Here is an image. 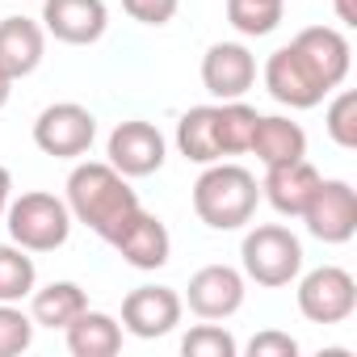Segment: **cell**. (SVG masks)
<instances>
[{"label": "cell", "instance_id": "6da1fadb", "mask_svg": "<svg viewBox=\"0 0 357 357\" xmlns=\"http://www.w3.org/2000/svg\"><path fill=\"white\" fill-rule=\"evenodd\" d=\"M68 211L72 223H84L105 244L118 236V227L139 211V194L130 190V176H122L109 160H84L68 172Z\"/></svg>", "mask_w": 357, "mask_h": 357}, {"label": "cell", "instance_id": "7a4b0ae2", "mask_svg": "<svg viewBox=\"0 0 357 357\" xmlns=\"http://www.w3.org/2000/svg\"><path fill=\"white\" fill-rule=\"evenodd\" d=\"M261 202V185L244 164H202V176L194 181V215L211 231H240L252 223Z\"/></svg>", "mask_w": 357, "mask_h": 357}, {"label": "cell", "instance_id": "3957f363", "mask_svg": "<svg viewBox=\"0 0 357 357\" xmlns=\"http://www.w3.org/2000/svg\"><path fill=\"white\" fill-rule=\"evenodd\" d=\"M5 223H9L13 244H22L26 252H55L72 236V211H68V202L55 198V194H43V190L9 198Z\"/></svg>", "mask_w": 357, "mask_h": 357}, {"label": "cell", "instance_id": "277c9868", "mask_svg": "<svg viewBox=\"0 0 357 357\" xmlns=\"http://www.w3.org/2000/svg\"><path fill=\"white\" fill-rule=\"evenodd\" d=\"M240 265H244V278L257 282V286H290L298 273H303V244L290 227L282 223H261L244 236L240 244Z\"/></svg>", "mask_w": 357, "mask_h": 357}, {"label": "cell", "instance_id": "5b68a950", "mask_svg": "<svg viewBox=\"0 0 357 357\" xmlns=\"http://www.w3.org/2000/svg\"><path fill=\"white\" fill-rule=\"evenodd\" d=\"M298 311L311 324H344L357 311V282L340 265H319L298 278Z\"/></svg>", "mask_w": 357, "mask_h": 357}, {"label": "cell", "instance_id": "8992f818", "mask_svg": "<svg viewBox=\"0 0 357 357\" xmlns=\"http://www.w3.org/2000/svg\"><path fill=\"white\" fill-rule=\"evenodd\" d=\"M97 139V118L76 105V101H55L34 118V143L38 151L55 155V160H76L93 147Z\"/></svg>", "mask_w": 357, "mask_h": 357}, {"label": "cell", "instance_id": "52a82bcc", "mask_svg": "<svg viewBox=\"0 0 357 357\" xmlns=\"http://www.w3.org/2000/svg\"><path fill=\"white\" fill-rule=\"evenodd\" d=\"M298 219L319 244H349L357 231V190L349 181H319Z\"/></svg>", "mask_w": 357, "mask_h": 357}, {"label": "cell", "instance_id": "ba28073f", "mask_svg": "<svg viewBox=\"0 0 357 357\" xmlns=\"http://www.w3.org/2000/svg\"><path fill=\"white\" fill-rule=\"evenodd\" d=\"M185 298L172 286H139L122 298V332L139 336V340H160L181 324Z\"/></svg>", "mask_w": 357, "mask_h": 357}, {"label": "cell", "instance_id": "9c48e42d", "mask_svg": "<svg viewBox=\"0 0 357 357\" xmlns=\"http://www.w3.org/2000/svg\"><path fill=\"white\" fill-rule=\"evenodd\" d=\"M105 155H109V164H114L122 176H151V172L164 168L168 143H164V135H160L151 122L130 118V122H118V126L109 130Z\"/></svg>", "mask_w": 357, "mask_h": 357}, {"label": "cell", "instance_id": "30bf717a", "mask_svg": "<svg viewBox=\"0 0 357 357\" xmlns=\"http://www.w3.org/2000/svg\"><path fill=\"white\" fill-rule=\"evenodd\" d=\"M265 89H269V97L278 105H290V109H315L328 97L319 76L307 68V59L294 47H278L265 59Z\"/></svg>", "mask_w": 357, "mask_h": 357}, {"label": "cell", "instance_id": "8fae6325", "mask_svg": "<svg viewBox=\"0 0 357 357\" xmlns=\"http://www.w3.org/2000/svg\"><path fill=\"white\" fill-rule=\"evenodd\" d=\"M109 26L105 0H43V30L68 47H93Z\"/></svg>", "mask_w": 357, "mask_h": 357}, {"label": "cell", "instance_id": "7c38bea8", "mask_svg": "<svg viewBox=\"0 0 357 357\" xmlns=\"http://www.w3.org/2000/svg\"><path fill=\"white\" fill-rule=\"evenodd\" d=\"M185 303L198 319H231L244 307V273L231 265H206L190 278Z\"/></svg>", "mask_w": 357, "mask_h": 357}, {"label": "cell", "instance_id": "4fadbf2b", "mask_svg": "<svg viewBox=\"0 0 357 357\" xmlns=\"http://www.w3.org/2000/svg\"><path fill=\"white\" fill-rule=\"evenodd\" d=\"M202 84L219 101H240L257 84V59L244 43H215L202 55Z\"/></svg>", "mask_w": 357, "mask_h": 357}, {"label": "cell", "instance_id": "5bb4252c", "mask_svg": "<svg viewBox=\"0 0 357 357\" xmlns=\"http://www.w3.org/2000/svg\"><path fill=\"white\" fill-rule=\"evenodd\" d=\"M290 47L307 59V68L319 76V84L328 93L344 84V76L353 68V47H349V38L340 30H332V26H307V30L294 34Z\"/></svg>", "mask_w": 357, "mask_h": 357}, {"label": "cell", "instance_id": "9a60e30c", "mask_svg": "<svg viewBox=\"0 0 357 357\" xmlns=\"http://www.w3.org/2000/svg\"><path fill=\"white\" fill-rule=\"evenodd\" d=\"M319 168L303 155V160H286V164H269L265 168V181H261V198L278 211V215H290L298 219L311 202V194L319 190Z\"/></svg>", "mask_w": 357, "mask_h": 357}, {"label": "cell", "instance_id": "2e32d148", "mask_svg": "<svg viewBox=\"0 0 357 357\" xmlns=\"http://www.w3.org/2000/svg\"><path fill=\"white\" fill-rule=\"evenodd\" d=\"M109 244L118 248V257H122L130 269H160V265H168V257H172L168 227H164L155 215H147L143 206L118 227V236H114Z\"/></svg>", "mask_w": 357, "mask_h": 357}, {"label": "cell", "instance_id": "e0dca14e", "mask_svg": "<svg viewBox=\"0 0 357 357\" xmlns=\"http://www.w3.org/2000/svg\"><path fill=\"white\" fill-rule=\"evenodd\" d=\"M47 51V30L30 17H5L0 22V72L9 80L30 76L43 63Z\"/></svg>", "mask_w": 357, "mask_h": 357}, {"label": "cell", "instance_id": "ac0fdd59", "mask_svg": "<svg viewBox=\"0 0 357 357\" xmlns=\"http://www.w3.org/2000/svg\"><path fill=\"white\" fill-rule=\"evenodd\" d=\"M248 151L269 168V164H286V160H303L307 155V130L282 114H261L257 118V130H252V143Z\"/></svg>", "mask_w": 357, "mask_h": 357}, {"label": "cell", "instance_id": "d6986e66", "mask_svg": "<svg viewBox=\"0 0 357 357\" xmlns=\"http://www.w3.org/2000/svg\"><path fill=\"white\" fill-rule=\"evenodd\" d=\"M63 336H68V353L72 357H114L122 349V324L114 315L89 311V307L63 328Z\"/></svg>", "mask_w": 357, "mask_h": 357}, {"label": "cell", "instance_id": "ffe728a7", "mask_svg": "<svg viewBox=\"0 0 357 357\" xmlns=\"http://www.w3.org/2000/svg\"><path fill=\"white\" fill-rule=\"evenodd\" d=\"M84 307H89V294L76 282H47L43 290L34 286V294H30V319L38 328H51V332L68 328Z\"/></svg>", "mask_w": 357, "mask_h": 357}, {"label": "cell", "instance_id": "44dd1931", "mask_svg": "<svg viewBox=\"0 0 357 357\" xmlns=\"http://www.w3.org/2000/svg\"><path fill=\"white\" fill-rule=\"evenodd\" d=\"M176 151L190 164H215L219 155V139H215V105H194L190 114H181L176 122Z\"/></svg>", "mask_w": 357, "mask_h": 357}, {"label": "cell", "instance_id": "7402d4cb", "mask_svg": "<svg viewBox=\"0 0 357 357\" xmlns=\"http://www.w3.org/2000/svg\"><path fill=\"white\" fill-rule=\"evenodd\" d=\"M257 109L240 101H223L215 105V139H219V155H244L248 143H252V130H257Z\"/></svg>", "mask_w": 357, "mask_h": 357}, {"label": "cell", "instance_id": "603a6c76", "mask_svg": "<svg viewBox=\"0 0 357 357\" xmlns=\"http://www.w3.org/2000/svg\"><path fill=\"white\" fill-rule=\"evenodd\" d=\"M38 286L34 257L22 244H0V303H22Z\"/></svg>", "mask_w": 357, "mask_h": 357}, {"label": "cell", "instance_id": "cb8c5ba5", "mask_svg": "<svg viewBox=\"0 0 357 357\" xmlns=\"http://www.w3.org/2000/svg\"><path fill=\"white\" fill-rule=\"evenodd\" d=\"M286 0H227V22L244 38H265L282 26Z\"/></svg>", "mask_w": 357, "mask_h": 357}, {"label": "cell", "instance_id": "d4e9b609", "mask_svg": "<svg viewBox=\"0 0 357 357\" xmlns=\"http://www.w3.org/2000/svg\"><path fill=\"white\" fill-rule=\"evenodd\" d=\"M324 126H328V139L344 151L357 147V93L353 89H340L332 101H328V114H324Z\"/></svg>", "mask_w": 357, "mask_h": 357}, {"label": "cell", "instance_id": "484cf974", "mask_svg": "<svg viewBox=\"0 0 357 357\" xmlns=\"http://www.w3.org/2000/svg\"><path fill=\"white\" fill-rule=\"evenodd\" d=\"M181 353H185V357H236L240 344H236V336H231L227 328H219V324H198V328H190V332L181 336Z\"/></svg>", "mask_w": 357, "mask_h": 357}, {"label": "cell", "instance_id": "4316f807", "mask_svg": "<svg viewBox=\"0 0 357 357\" xmlns=\"http://www.w3.org/2000/svg\"><path fill=\"white\" fill-rule=\"evenodd\" d=\"M34 344V319L17 303H0V357H17Z\"/></svg>", "mask_w": 357, "mask_h": 357}, {"label": "cell", "instance_id": "83f0119b", "mask_svg": "<svg viewBox=\"0 0 357 357\" xmlns=\"http://www.w3.org/2000/svg\"><path fill=\"white\" fill-rule=\"evenodd\" d=\"M122 9L139 22V26H168L181 9V0H122Z\"/></svg>", "mask_w": 357, "mask_h": 357}, {"label": "cell", "instance_id": "f1b7e54d", "mask_svg": "<svg viewBox=\"0 0 357 357\" xmlns=\"http://www.w3.org/2000/svg\"><path fill=\"white\" fill-rule=\"evenodd\" d=\"M248 357H298V340L290 332H278V328H265L248 340Z\"/></svg>", "mask_w": 357, "mask_h": 357}, {"label": "cell", "instance_id": "f546056e", "mask_svg": "<svg viewBox=\"0 0 357 357\" xmlns=\"http://www.w3.org/2000/svg\"><path fill=\"white\" fill-rule=\"evenodd\" d=\"M9 198H13V172L0 164V219H5V211H9Z\"/></svg>", "mask_w": 357, "mask_h": 357}, {"label": "cell", "instance_id": "4dcf8cb0", "mask_svg": "<svg viewBox=\"0 0 357 357\" xmlns=\"http://www.w3.org/2000/svg\"><path fill=\"white\" fill-rule=\"evenodd\" d=\"M336 17L340 26H357V0H336Z\"/></svg>", "mask_w": 357, "mask_h": 357}, {"label": "cell", "instance_id": "1f68e13d", "mask_svg": "<svg viewBox=\"0 0 357 357\" xmlns=\"http://www.w3.org/2000/svg\"><path fill=\"white\" fill-rule=\"evenodd\" d=\"M9 97H13V80H9L5 72H0V109L9 105Z\"/></svg>", "mask_w": 357, "mask_h": 357}]
</instances>
